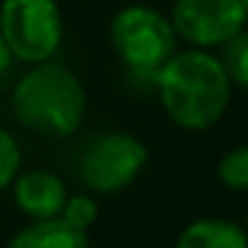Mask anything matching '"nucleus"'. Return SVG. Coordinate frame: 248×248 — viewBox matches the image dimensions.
Instances as JSON below:
<instances>
[{
	"mask_svg": "<svg viewBox=\"0 0 248 248\" xmlns=\"http://www.w3.org/2000/svg\"><path fill=\"white\" fill-rule=\"evenodd\" d=\"M152 80L166 115L184 131H208L216 125L235 91L219 56L205 48H176Z\"/></svg>",
	"mask_w": 248,
	"mask_h": 248,
	"instance_id": "f257e3e1",
	"label": "nucleus"
},
{
	"mask_svg": "<svg viewBox=\"0 0 248 248\" xmlns=\"http://www.w3.org/2000/svg\"><path fill=\"white\" fill-rule=\"evenodd\" d=\"M88 96L80 78L56 59L30 64L11 93L14 118L27 131L48 139H67L86 118Z\"/></svg>",
	"mask_w": 248,
	"mask_h": 248,
	"instance_id": "f03ea898",
	"label": "nucleus"
},
{
	"mask_svg": "<svg viewBox=\"0 0 248 248\" xmlns=\"http://www.w3.org/2000/svg\"><path fill=\"white\" fill-rule=\"evenodd\" d=\"M109 46L131 75L155 78V72L176 54L179 38L166 14L152 6H123L109 22Z\"/></svg>",
	"mask_w": 248,
	"mask_h": 248,
	"instance_id": "7ed1b4c3",
	"label": "nucleus"
},
{
	"mask_svg": "<svg viewBox=\"0 0 248 248\" xmlns=\"http://www.w3.org/2000/svg\"><path fill=\"white\" fill-rule=\"evenodd\" d=\"M0 38L14 62L38 64L56 56L64 40V16L56 0H3Z\"/></svg>",
	"mask_w": 248,
	"mask_h": 248,
	"instance_id": "20e7f679",
	"label": "nucleus"
},
{
	"mask_svg": "<svg viewBox=\"0 0 248 248\" xmlns=\"http://www.w3.org/2000/svg\"><path fill=\"white\" fill-rule=\"evenodd\" d=\"M147 166V147L128 131L96 134L80 152V182L99 195L125 189Z\"/></svg>",
	"mask_w": 248,
	"mask_h": 248,
	"instance_id": "39448f33",
	"label": "nucleus"
},
{
	"mask_svg": "<svg viewBox=\"0 0 248 248\" xmlns=\"http://www.w3.org/2000/svg\"><path fill=\"white\" fill-rule=\"evenodd\" d=\"M168 22L189 48L214 51L246 32L248 0H173Z\"/></svg>",
	"mask_w": 248,
	"mask_h": 248,
	"instance_id": "423d86ee",
	"label": "nucleus"
},
{
	"mask_svg": "<svg viewBox=\"0 0 248 248\" xmlns=\"http://www.w3.org/2000/svg\"><path fill=\"white\" fill-rule=\"evenodd\" d=\"M14 200L19 211L30 219H51L62 214V205L67 200V187L56 173L51 171H24L14 176Z\"/></svg>",
	"mask_w": 248,
	"mask_h": 248,
	"instance_id": "0eeeda50",
	"label": "nucleus"
},
{
	"mask_svg": "<svg viewBox=\"0 0 248 248\" xmlns=\"http://www.w3.org/2000/svg\"><path fill=\"white\" fill-rule=\"evenodd\" d=\"M8 248H88V237L62 216H51L32 219V224L11 237Z\"/></svg>",
	"mask_w": 248,
	"mask_h": 248,
	"instance_id": "6e6552de",
	"label": "nucleus"
},
{
	"mask_svg": "<svg viewBox=\"0 0 248 248\" xmlns=\"http://www.w3.org/2000/svg\"><path fill=\"white\" fill-rule=\"evenodd\" d=\"M176 248H246V230L230 219H198L182 230Z\"/></svg>",
	"mask_w": 248,
	"mask_h": 248,
	"instance_id": "1a4fd4ad",
	"label": "nucleus"
},
{
	"mask_svg": "<svg viewBox=\"0 0 248 248\" xmlns=\"http://www.w3.org/2000/svg\"><path fill=\"white\" fill-rule=\"evenodd\" d=\"M221 62V67L227 70L232 86L235 88H246L248 86V35L240 32L232 40H227L221 46V54H216Z\"/></svg>",
	"mask_w": 248,
	"mask_h": 248,
	"instance_id": "9d476101",
	"label": "nucleus"
},
{
	"mask_svg": "<svg viewBox=\"0 0 248 248\" xmlns=\"http://www.w3.org/2000/svg\"><path fill=\"white\" fill-rule=\"evenodd\" d=\"M219 182L230 189H246L248 187V147H235L219 160Z\"/></svg>",
	"mask_w": 248,
	"mask_h": 248,
	"instance_id": "9b49d317",
	"label": "nucleus"
},
{
	"mask_svg": "<svg viewBox=\"0 0 248 248\" xmlns=\"http://www.w3.org/2000/svg\"><path fill=\"white\" fill-rule=\"evenodd\" d=\"M62 219L67 221V224L78 227V230L86 232L88 227L96 221L99 216V208H96V200L88 198V195H67L64 205H62Z\"/></svg>",
	"mask_w": 248,
	"mask_h": 248,
	"instance_id": "f8f14e48",
	"label": "nucleus"
},
{
	"mask_svg": "<svg viewBox=\"0 0 248 248\" xmlns=\"http://www.w3.org/2000/svg\"><path fill=\"white\" fill-rule=\"evenodd\" d=\"M19 166H22V152H19L16 139L6 128H0V189H6L14 182Z\"/></svg>",
	"mask_w": 248,
	"mask_h": 248,
	"instance_id": "ddd939ff",
	"label": "nucleus"
},
{
	"mask_svg": "<svg viewBox=\"0 0 248 248\" xmlns=\"http://www.w3.org/2000/svg\"><path fill=\"white\" fill-rule=\"evenodd\" d=\"M11 64H14V56H11V51H8L6 40L0 38V78L11 70Z\"/></svg>",
	"mask_w": 248,
	"mask_h": 248,
	"instance_id": "4468645a",
	"label": "nucleus"
}]
</instances>
